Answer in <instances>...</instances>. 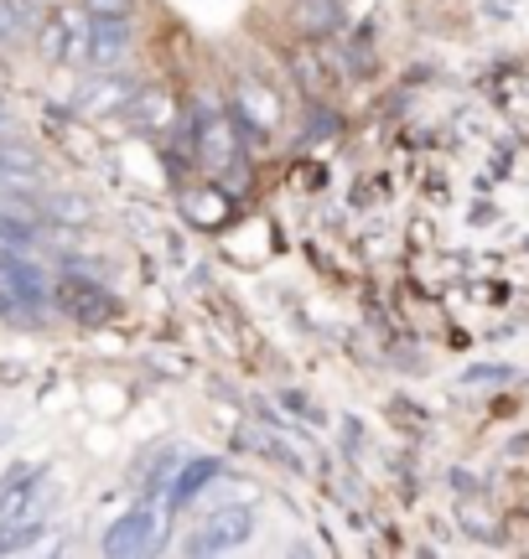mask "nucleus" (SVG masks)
Segmentation results:
<instances>
[{
    "mask_svg": "<svg viewBox=\"0 0 529 559\" xmlns=\"http://www.w3.org/2000/svg\"><path fill=\"white\" fill-rule=\"evenodd\" d=\"M42 21L32 16V5L26 0H0V47H16V41L37 37Z\"/></svg>",
    "mask_w": 529,
    "mask_h": 559,
    "instance_id": "obj_10",
    "label": "nucleus"
},
{
    "mask_svg": "<svg viewBox=\"0 0 529 559\" xmlns=\"http://www.w3.org/2000/svg\"><path fill=\"white\" fill-rule=\"evenodd\" d=\"M0 280H5V290L16 296L21 311H42V306H52V285H47V275H42L21 249H0Z\"/></svg>",
    "mask_w": 529,
    "mask_h": 559,
    "instance_id": "obj_4",
    "label": "nucleus"
},
{
    "mask_svg": "<svg viewBox=\"0 0 529 559\" xmlns=\"http://www.w3.org/2000/svg\"><path fill=\"white\" fill-rule=\"evenodd\" d=\"M219 472H224L219 461H192V466H187L183 477L172 481V508H183V502H192V498H198V492L208 487V481L219 477Z\"/></svg>",
    "mask_w": 529,
    "mask_h": 559,
    "instance_id": "obj_11",
    "label": "nucleus"
},
{
    "mask_svg": "<svg viewBox=\"0 0 529 559\" xmlns=\"http://www.w3.org/2000/svg\"><path fill=\"white\" fill-rule=\"evenodd\" d=\"M32 243H37V228H32V218H26V213H0V249H21V254H26V249H32Z\"/></svg>",
    "mask_w": 529,
    "mask_h": 559,
    "instance_id": "obj_14",
    "label": "nucleus"
},
{
    "mask_svg": "<svg viewBox=\"0 0 529 559\" xmlns=\"http://www.w3.org/2000/svg\"><path fill=\"white\" fill-rule=\"evenodd\" d=\"M141 88H136V79L130 73H89V79L79 83V94H73V109L79 115H89V120H99V115H125L130 109V99H136Z\"/></svg>",
    "mask_w": 529,
    "mask_h": 559,
    "instance_id": "obj_3",
    "label": "nucleus"
},
{
    "mask_svg": "<svg viewBox=\"0 0 529 559\" xmlns=\"http://www.w3.org/2000/svg\"><path fill=\"white\" fill-rule=\"evenodd\" d=\"M89 41H94V16L89 11H52L37 26V52L47 62H89Z\"/></svg>",
    "mask_w": 529,
    "mask_h": 559,
    "instance_id": "obj_1",
    "label": "nucleus"
},
{
    "mask_svg": "<svg viewBox=\"0 0 529 559\" xmlns=\"http://www.w3.org/2000/svg\"><path fill=\"white\" fill-rule=\"evenodd\" d=\"M42 213H47L52 223H89L94 218V207H89L79 192H52V198L42 202Z\"/></svg>",
    "mask_w": 529,
    "mask_h": 559,
    "instance_id": "obj_13",
    "label": "nucleus"
},
{
    "mask_svg": "<svg viewBox=\"0 0 529 559\" xmlns=\"http://www.w3.org/2000/svg\"><path fill=\"white\" fill-rule=\"evenodd\" d=\"M125 115L136 124H145V130H162V124L172 120V99H166V94H136Z\"/></svg>",
    "mask_w": 529,
    "mask_h": 559,
    "instance_id": "obj_12",
    "label": "nucleus"
},
{
    "mask_svg": "<svg viewBox=\"0 0 529 559\" xmlns=\"http://www.w3.org/2000/svg\"><path fill=\"white\" fill-rule=\"evenodd\" d=\"M162 539V519H156V508H130L120 519L109 523V534H104V555H151Z\"/></svg>",
    "mask_w": 529,
    "mask_h": 559,
    "instance_id": "obj_5",
    "label": "nucleus"
},
{
    "mask_svg": "<svg viewBox=\"0 0 529 559\" xmlns=\"http://www.w3.org/2000/svg\"><path fill=\"white\" fill-rule=\"evenodd\" d=\"M249 528H255V519H249L245 508H224V513H213V519L187 539V555H224V549H239V544H249Z\"/></svg>",
    "mask_w": 529,
    "mask_h": 559,
    "instance_id": "obj_6",
    "label": "nucleus"
},
{
    "mask_svg": "<svg viewBox=\"0 0 529 559\" xmlns=\"http://www.w3.org/2000/svg\"><path fill=\"white\" fill-rule=\"evenodd\" d=\"M21 472H26V466H11V472H5V477H0V523H5V502H11V492H16Z\"/></svg>",
    "mask_w": 529,
    "mask_h": 559,
    "instance_id": "obj_16",
    "label": "nucleus"
},
{
    "mask_svg": "<svg viewBox=\"0 0 529 559\" xmlns=\"http://www.w3.org/2000/svg\"><path fill=\"white\" fill-rule=\"evenodd\" d=\"M198 151H203L208 166H228L234 160V124L224 115H203L198 120Z\"/></svg>",
    "mask_w": 529,
    "mask_h": 559,
    "instance_id": "obj_9",
    "label": "nucleus"
},
{
    "mask_svg": "<svg viewBox=\"0 0 529 559\" xmlns=\"http://www.w3.org/2000/svg\"><path fill=\"white\" fill-rule=\"evenodd\" d=\"M52 306H58L68 321H83V326H104V321H115V311H120L115 296L89 275H58L52 280Z\"/></svg>",
    "mask_w": 529,
    "mask_h": 559,
    "instance_id": "obj_2",
    "label": "nucleus"
},
{
    "mask_svg": "<svg viewBox=\"0 0 529 559\" xmlns=\"http://www.w3.org/2000/svg\"><path fill=\"white\" fill-rule=\"evenodd\" d=\"M21 306H16V296H11V290H5V280H0V317H16Z\"/></svg>",
    "mask_w": 529,
    "mask_h": 559,
    "instance_id": "obj_17",
    "label": "nucleus"
},
{
    "mask_svg": "<svg viewBox=\"0 0 529 559\" xmlns=\"http://www.w3.org/2000/svg\"><path fill=\"white\" fill-rule=\"evenodd\" d=\"M130 16H94V41H89V68H115L130 52Z\"/></svg>",
    "mask_w": 529,
    "mask_h": 559,
    "instance_id": "obj_8",
    "label": "nucleus"
},
{
    "mask_svg": "<svg viewBox=\"0 0 529 559\" xmlns=\"http://www.w3.org/2000/svg\"><path fill=\"white\" fill-rule=\"evenodd\" d=\"M42 156H32L26 145H0V198H26V192H42Z\"/></svg>",
    "mask_w": 529,
    "mask_h": 559,
    "instance_id": "obj_7",
    "label": "nucleus"
},
{
    "mask_svg": "<svg viewBox=\"0 0 529 559\" xmlns=\"http://www.w3.org/2000/svg\"><path fill=\"white\" fill-rule=\"evenodd\" d=\"M83 11H89V16H130L136 0H83Z\"/></svg>",
    "mask_w": 529,
    "mask_h": 559,
    "instance_id": "obj_15",
    "label": "nucleus"
}]
</instances>
